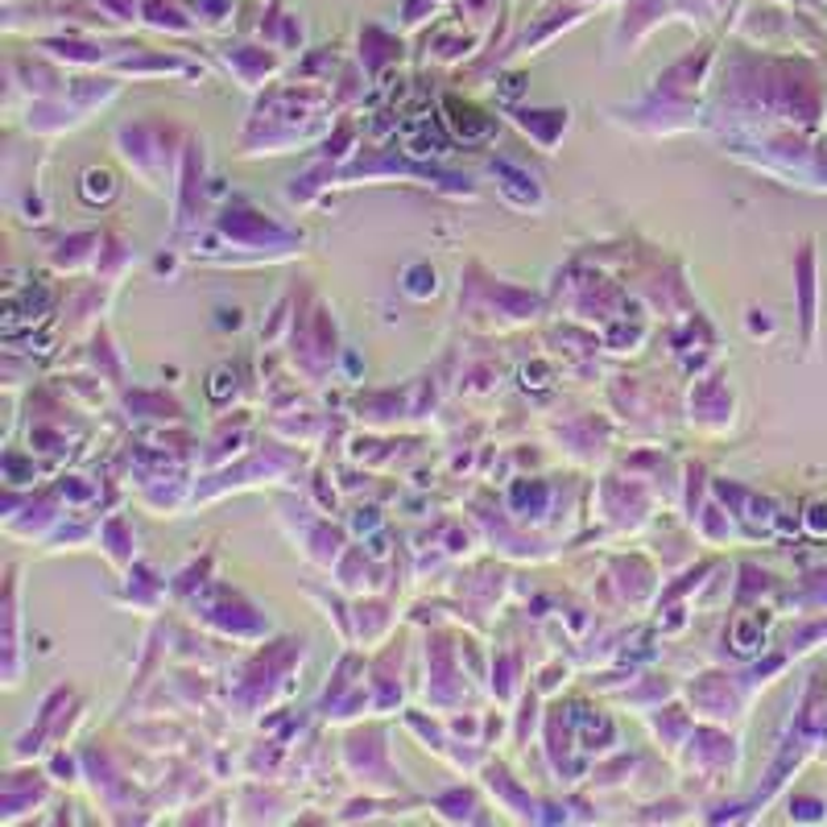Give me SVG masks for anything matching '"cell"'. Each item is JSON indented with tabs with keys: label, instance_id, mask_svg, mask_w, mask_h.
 <instances>
[{
	"label": "cell",
	"instance_id": "obj_1",
	"mask_svg": "<svg viewBox=\"0 0 827 827\" xmlns=\"http://www.w3.org/2000/svg\"><path fill=\"white\" fill-rule=\"evenodd\" d=\"M451 112H455V129L464 132L467 141H480L484 132L493 129V125L480 117V112H472V108H460V104H451Z\"/></svg>",
	"mask_w": 827,
	"mask_h": 827
},
{
	"label": "cell",
	"instance_id": "obj_2",
	"mask_svg": "<svg viewBox=\"0 0 827 827\" xmlns=\"http://www.w3.org/2000/svg\"><path fill=\"white\" fill-rule=\"evenodd\" d=\"M112 190L117 187H112V175H108V170H88V175H83V199H88V204L112 199Z\"/></svg>",
	"mask_w": 827,
	"mask_h": 827
}]
</instances>
